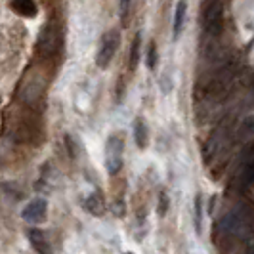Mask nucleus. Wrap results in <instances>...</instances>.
<instances>
[{"mask_svg": "<svg viewBox=\"0 0 254 254\" xmlns=\"http://www.w3.org/2000/svg\"><path fill=\"white\" fill-rule=\"evenodd\" d=\"M86 210H88L90 214H94V216H102L103 212H105V199H103V195L100 191L92 193L86 199Z\"/></svg>", "mask_w": 254, "mask_h": 254, "instance_id": "obj_7", "label": "nucleus"}, {"mask_svg": "<svg viewBox=\"0 0 254 254\" xmlns=\"http://www.w3.org/2000/svg\"><path fill=\"white\" fill-rule=\"evenodd\" d=\"M134 140L138 143V147L143 149L147 145V140H149V130L145 127L143 119H136L134 121Z\"/></svg>", "mask_w": 254, "mask_h": 254, "instance_id": "obj_9", "label": "nucleus"}, {"mask_svg": "<svg viewBox=\"0 0 254 254\" xmlns=\"http://www.w3.org/2000/svg\"><path fill=\"white\" fill-rule=\"evenodd\" d=\"M46 210H48L46 201H44V199H35V201H31V203L23 208L21 218H23L25 222H33V224H37V222H42V220L46 218Z\"/></svg>", "mask_w": 254, "mask_h": 254, "instance_id": "obj_5", "label": "nucleus"}, {"mask_svg": "<svg viewBox=\"0 0 254 254\" xmlns=\"http://www.w3.org/2000/svg\"><path fill=\"white\" fill-rule=\"evenodd\" d=\"M195 212H197V218H195L197 231H201V195H197V199H195Z\"/></svg>", "mask_w": 254, "mask_h": 254, "instance_id": "obj_15", "label": "nucleus"}, {"mask_svg": "<svg viewBox=\"0 0 254 254\" xmlns=\"http://www.w3.org/2000/svg\"><path fill=\"white\" fill-rule=\"evenodd\" d=\"M166 210H168V195L163 191L161 197H159V216H165Z\"/></svg>", "mask_w": 254, "mask_h": 254, "instance_id": "obj_14", "label": "nucleus"}, {"mask_svg": "<svg viewBox=\"0 0 254 254\" xmlns=\"http://www.w3.org/2000/svg\"><path fill=\"white\" fill-rule=\"evenodd\" d=\"M12 8L13 12L23 15V17H35L37 15V4L33 0H13Z\"/></svg>", "mask_w": 254, "mask_h": 254, "instance_id": "obj_8", "label": "nucleus"}, {"mask_svg": "<svg viewBox=\"0 0 254 254\" xmlns=\"http://www.w3.org/2000/svg\"><path fill=\"white\" fill-rule=\"evenodd\" d=\"M130 6H132V0H119V15H121V19H123V25H127Z\"/></svg>", "mask_w": 254, "mask_h": 254, "instance_id": "obj_13", "label": "nucleus"}, {"mask_svg": "<svg viewBox=\"0 0 254 254\" xmlns=\"http://www.w3.org/2000/svg\"><path fill=\"white\" fill-rule=\"evenodd\" d=\"M145 60H147V67H149V69H155V67H157L159 54H157V44H155V42H149V48H147Z\"/></svg>", "mask_w": 254, "mask_h": 254, "instance_id": "obj_12", "label": "nucleus"}, {"mask_svg": "<svg viewBox=\"0 0 254 254\" xmlns=\"http://www.w3.org/2000/svg\"><path fill=\"white\" fill-rule=\"evenodd\" d=\"M123 138L111 136L105 143V168L109 174H117L123 166Z\"/></svg>", "mask_w": 254, "mask_h": 254, "instance_id": "obj_2", "label": "nucleus"}, {"mask_svg": "<svg viewBox=\"0 0 254 254\" xmlns=\"http://www.w3.org/2000/svg\"><path fill=\"white\" fill-rule=\"evenodd\" d=\"M140 48H141V33H138L132 40V48H130V69L136 71L138 62H140Z\"/></svg>", "mask_w": 254, "mask_h": 254, "instance_id": "obj_11", "label": "nucleus"}, {"mask_svg": "<svg viewBox=\"0 0 254 254\" xmlns=\"http://www.w3.org/2000/svg\"><path fill=\"white\" fill-rule=\"evenodd\" d=\"M27 237H29V243L31 247L37 251V254H54L52 253V245L46 237V233L42 229L31 228L27 229Z\"/></svg>", "mask_w": 254, "mask_h": 254, "instance_id": "obj_6", "label": "nucleus"}, {"mask_svg": "<svg viewBox=\"0 0 254 254\" xmlns=\"http://www.w3.org/2000/svg\"><path fill=\"white\" fill-rule=\"evenodd\" d=\"M204 29L210 37H218L224 29V6L222 2H212L206 4L204 12Z\"/></svg>", "mask_w": 254, "mask_h": 254, "instance_id": "obj_3", "label": "nucleus"}, {"mask_svg": "<svg viewBox=\"0 0 254 254\" xmlns=\"http://www.w3.org/2000/svg\"><path fill=\"white\" fill-rule=\"evenodd\" d=\"M186 12H188V4L182 0L176 6V12H174V25H172V31H174V38L180 37L182 33V27H184V19H186Z\"/></svg>", "mask_w": 254, "mask_h": 254, "instance_id": "obj_10", "label": "nucleus"}, {"mask_svg": "<svg viewBox=\"0 0 254 254\" xmlns=\"http://www.w3.org/2000/svg\"><path fill=\"white\" fill-rule=\"evenodd\" d=\"M125 254H134V253H125Z\"/></svg>", "mask_w": 254, "mask_h": 254, "instance_id": "obj_16", "label": "nucleus"}, {"mask_svg": "<svg viewBox=\"0 0 254 254\" xmlns=\"http://www.w3.org/2000/svg\"><path fill=\"white\" fill-rule=\"evenodd\" d=\"M62 42H64V37H62V31L56 23H48V25L42 29L40 33V40H38V48H40V54L44 58H54L60 48H62Z\"/></svg>", "mask_w": 254, "mask_h": 254, "instance_id": "obj_1", "label": "nucleus"}, {"mask_svg": "<svg viewBox=\"0 0 254 254\" xmlns=\"http://www.w3.org/2000/svg\"><path fill=\"white\" fill-rule=\"evenodd\" d=\"M117 48H119V33H117V31H109V33L102 38L100 50H98V56H96V64H98V67L105 69L107 65L111 64V60H113Z\"/></svg>", "mask_w": 254, "mask_h": 254, "instance_id": "obj_4", "label": "nucleus"}]
</instances>
